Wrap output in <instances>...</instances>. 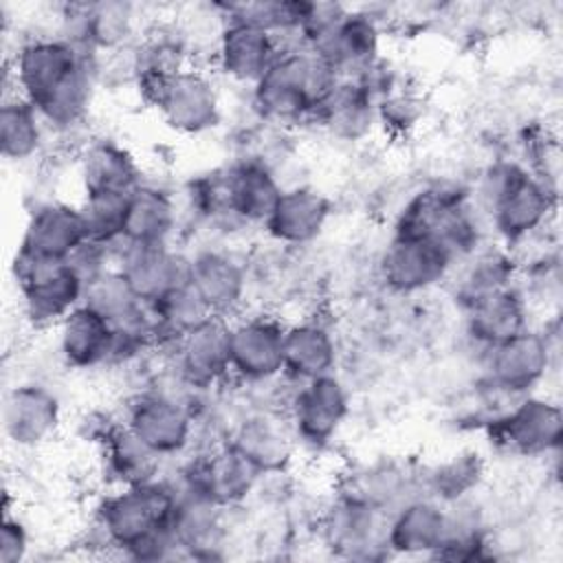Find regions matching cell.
<instances>
[{
    "label": "cell",
    "instance_id": "obj_35",
    "mask_svg": "<svg viewBox=\"0 0 563 563\" xmlns=\"http://www.w3.org/2000/svg\"><path fill=\"white\" fill-rule=\"evenodd\" d=\"M457 264H462V271L453 286V297L460 303V308H466L468 303L488 292L517 284L521 271L515 251L510 246H504L501 242H486Z\"/></svg>",
    "mask_w": 563,
    "mask_h": 563
},
{
    "label": "cell",
    "instance_id": "obj_2",
    "mask_svg": "<svg viewBox=\"0 0 563 563\" xmlns=\"http://www.w3.org/2000/svg\"><path fill=\"white\" fill-rule=\"evenodd\" d=\"M172 515L174 488L167 477L112 486L95 508V534L101 545L119 550L123 559H183Z\"/></svg>",
    "mask_w": 563,
    "mask_h": 563
},
{
    "label": "cell",
    "instance_id": "obj_43",
    "mask_svg": "<svg viewBox=\"0 0 563 563\" xmlns=\"http://www.w3.org/2000/svg\"><path fill=\"white\" fill-rule=\"evenodd\" d=\"M66 264L75 271V275L86 284L95 282L103 273L114 268V251L112 244H103L86 238L68 257Z\"/></svg>",
    "mask_w": 563,
    "mask_h": 563
},
{
    "label": "cell",
    "instance_id": "obj_14",
    "mask_svg": "<svg viewBox=\"0 0 563 563\" xmlns=\"http://www.w3.org/2000/svg\"><path fill=\"white\" fill-rule=\"evenodd\" d=\"M286 323L268 312L229 319L231 378L242 385H268L284 378Z\"/></svg>",
    "mask_w": 563,
    "mask_h": 563
},
{
    "label": "cell",
    "instance_id": "obj_9",
    "mask_svg": "<svg viewBox=\"0 0 563 563\" xmlns=\"http://www.w3.org/2000/svg\"><path fill=\"white\" fill-rule=\"evenodd\" d=\"M174 479L207 497L218 508L231 510L257 490L262 473L224 440L196 449L194 455L178 466Z\"/></svg>",
    "mask_w": 563,
    "mask_h": 563
},
{
    "label": "cell",
    "instance_id": "obj_13",
    "mask_svg": "<svg viewBox=\"0 0 563 563\" xmlns=\"http://www.w3.org/2000/svg\"><path fill=\"white\" fill-rule=\"evenodd\" d=\"M455 264L438 240L391 235L378 255L376 275L389 295L416 297L446 282Z\"/></svg>",
    "mask_w": 563,
    "mask_h": 563
},
{
    "label": "cell",
    "instance_id": "obj_36",
    "mask_svg": "<svg viewBox=\"0 0 563 563\" xmlns=\"http://www.w3.org/2000/svg\"><path fill=\"white\" fill-rule=\"evenodd\" d=\"M101 468L110 486H132L163 477V457L143 444L123 420H119L97 444Z\"/></svg>",
    "mask_w": 563,
    "mask_h": 563
},
{
    "label": "cell",
    "instance_id": "obj_23",
    "mask_svg": "<svg viewBox=\"0 0 563 563\" xmlns=\"http://www.w3.org/2000/svg\"><path fill=\"white\" fill-rule=\"evenodd\" d=\"M86 238L79 202L48 198L29 209L15 251L40 260H66Z\"/></svg>",
    "mask_w": 563,
    "mask_h": 563
},
{
    "label": "cell",
    "instance_id": "obj_39",
    "mask_svg": "<svg viewBox=\"0 0 563 563\" xmlns=\"http://www.w3.org/2000/svg\"><path fill=\"white\" fill-rule=\"evenodd\" d=\"M81 303L99 312L112 328L136 323L150 317V306L139 299V295L117 268L86 284Z\"/></svg>",
    "mask_w": 563,
    "mask_h": 563
},
{
    "label": "cell",
    "instance_id": "obj_3",
    "mask_svg": "<svg viewBox=\"0 0 563 563\" xmlns=\"http://www.w3.org/2000/svg\"><path fill=\"white\" fill-rule=\"evenodd\" d=\"M473 200L497 242L515 249L548 227L556 211V187L519 158H495L479 172Z\"/></svg>",
    "mask_w": 563,
    "mask_h": 563
},
{
    "label": "cell",
    "instance_id": "obj_21",
    "mask_svg": "<svg viewBox=\"0 0 563 563\" xmlns=\"http://www.w3.org/2000/svg\"><path fill=\"white\" fill-rule=\"evenodd\" d=\"M277 37L242 20H224L213 42V66L240 86H253L279 57Z\"/></svg>",
    "mask_w": 563,
    "mask_h": 563
},
{
    "label": "cell",
    "instance_id": "obj_27",
    "mask_svg": "<svg viewBox=\"0 0 563 563\" xmlns=\"http://www.w3.org/2000/svg\"><path fill=\"white\" fill-rule=\"evenodd\" d=\"M464 330L479 352L495 347L530 328L528 297L519 284L488 292L466 308Z\"/></svg>",
    "mask_w": 563,
    "mask_h": 563
},
{
    "label": "cell",
    "instance_id": "obj_34",
    "mask_svg": "<svg viewBox=\"0 0 563 563\" xmlns=\"http://www.w3.org/2000/svg\"><path fill=\"white\" fill-rule=\"evenodd\" d=\"M473 198V191L455 183H433L411 194L394 220L391 235L435 240L449 216Z\"/></svg>",
    "mask_w": 563,
    "mask_h": 563
},
{
    "label": "cell",
    "instance_id": "obj_12",
    "mask_svg": "<svg viewBox=\"0 0 563 563\" xmlns=\"http://www.w3.org/2000/svg\"><path fill=\"white\" fill-rule=\"evenodd\" d=\"M125 427L163 460L185 455L196 440V422L189 405L163 389H136L123 411Z\"/></svg>",
    "mask_w": 563,
    "mask_h": 563
},
{
    "label": "cell",
    "instance_id": "obj_42",
    "mask_svg": "<svg viewBox=\"0 0 563 563\" xmlns=\"http://www.w3.org/2000/svg\"><path fill=\"white\" fill-rule=\"evenodd\" d=\"M420 117L422 99L416 92L405 90V86H398L378 103V125L398 134H405L411 128H416Z\"/></svg>",
    "mask_w": 563,
    "mask_h": 563
},
{
    "label": "cell",
    "instance_id": "obj_8",
    "mask_svg": "<svg viewBox=\"0 0 563 563\" xmlns=\"http://www.w3.org/2000/svg\"><path fill=\"white\" fill-rule=\"evenodd\" d=\"M554 361L550 334L528 328L482 352V383L493 396L517 400L534 394Z\"/></svg>",
    "mask_w": 563,
    "mask_h": 563
},
{
    "label": "cell",
    "instance_id": "obj_20",
    "mask_svg": "<svg viewBox=\"0 0 563 563\" xmlns=\"http://www.w3.org/2000/svg\"><path fill=\"white\" fill-rule=\"evenodd\" d=\"M231 442L262 475L286 473L297 453V440L282 409L255 407L229 429Z\"/></svg>",
    "mask_w": 563,
    "mask_h": 563
},
{
    "label": "cell",
    "instance_id": "obj_25",
    "mask_svg": "<svg viewBox=\"0 0 563 563\" xmlns=\"http://www.w3.org/2000/svg\"><path fill=\"white\" fill-rule=\"evenodd\" d=\"M75 172L81 196H128L145 180L143 169L130 147L110 136H95L81 143L77 150Z\"/></svg>",
    "mask_w": 563,
    "mask_h": 563
},
{
    "label": "cell",
    "instance_id": "obj_37",
    "mask_svg": "<svg viewBox=\"0 0 563 563\" xmlns=\"http://www.w3.org/2000/svg\"><path fill=\"white\" fill-rule=\"evenodd\" d=\"M48 128L35 106L18 92H7L0 106V154L9 163H26L46 145Z\"/></svg>",
    "mask_w": 563,
    "mask_h": 563
},
{
    "label": "cell",
    "instance_id": "obj_17",
    "mask_svg": "<svg viewBox=\"0 0 563 563\" xmlns=\"http://www.w3.org/2000/svg\"><path fill=\"white\" fill-rule=\"evenodd\" d=\"M385 526L387 515L341 493H334V499L319 517V532L325 548L339 556L361 561L389 556Z\"/></svg>",
    "mask_w": 563,
    "mask_h": 563
},
{
    "label": "cell",
    "instance_id": "obj_24",
    "mask_svg": "<svg viewBox=\"0 0 563 563\" xmlns=\"http://www.w3.org/2000/svg\"><path fill=\"white\" fill-rule=\"evenodd\" d=\"M380 20L365 9L350 7L334 31L314 48L339 79H354L383 57Z\"/></svg>",
    "mask_w": 563,
    "mask_h": 563
},
{
    "label": "cell",
    "instance_id": "obj_4",
    "mask_svg": "<svg viewBox=\"0 0 563 563\" xmlns=\"http://www.w3.org/2000/svg\"><path fill=\"white\" fill-rule=\"evenodd\" d=\"M332 66L310 48L290 46L251 86V110L262 123L295 128L312 123L314 110L336 84Z\"/></svg>",
    "mask_w": 563,
    "mask_h": 563
},
{
    "label": "cell",
    "instance_id": "obj_1",
    "mask_svg": "<svg viewBox=\"0 0 563 563\" xmlns=\"http://www.w3.org/2000/svg\"><path fill=\"white\" fill-rule=\"evenodd\" d=\"M9 79L51 134H70L88 119L99 86V55L59 35H35L18 46Z\"/></svg>",
    "mask_w": 563,
    "mask_h": 563
},
{
    "label": "cell",
    "instance_id": "obj_22",
    "mask_svg": "<svg viewBox=\"0 0 563 563\" xmlns=\"http://www.w3.org/2000/svg\"><path fill=\"white\" fill-rule=\"evenodd\" d=\"M189 286L213 317L233 319L244 306L249 273L231 251L205 246L189 255Z\"/></svg>",
    "mask_w": 563,
    "mask_h": 563
},
{
    "label": "cell",
    "instance_id": "obj_10",
    "mask_svg": "<svg viewBox=\"0 0 563 563\" xmlns=\"http://www.w3.org/2000/svg\"><path fill=\"white\" fill-rule=\"evenodd\" d=\"M484 429L499 449L519 457H543L556 453L563 440V409L556 400L528 394L508 409L484 422Z\"/></svg>",
    "mask_w": 563,
    "mask_h": 563
},
{
    "label": "cell",
    "instance_id": "obj_38",
    "mask_svg": "<svg viewBox=\"0 0 563 563\" xmlns=\"http://www.w3.org/2000/svg\"><path fill=\"white\" fill-rule=\"evenodd\" d=\"M484 477V462L477 451H457L420 473L422 495L440 504L471 497Z\"/></svg>",
    "mask_w": 563,
    "mask_h": 563
},
{
    "label": "cell",
    "instance_id": "obj_31",
    "mask_svg": "<svg viewBox=\"0 0 563 563\" xmlns=\"http://www.w3.org/2000/svg\"><path fill=\"white\" fill-rule=\"evenodd\" d=\"M339 365V343L332 328L308 317L286 323L284 336V378L288 383H303L325 374H334Z\"/></svg>",
    "mask_w": 563,
    "mask_h": 563
},
{
    "label": "cell",
    "instance_id": "obj_15",
    "mask_svg": "<svg viewBox=\"0 0 563 563\" xmlns=\"http://www.w3.org/2000/svg\"><path fill=\"white\" fill-rule=\"evenodd\" d=\"M55 35L97 55L132 48L141 37L134 4L121 0L66 4Z\"/></svg>",
    "mask_w": 563,
    "mask_h": 563
},
{
    "label": "cell",
    "instance_id": "obj_30",
    "mask_svg": "<svg viewBox=\"0 0 563 563\" xmlns=\"http://www.w3.org/2000/svg\"><path fill=\"white\" fill-rule=\"evenodd\" d=\"M312 125L330 139L358 143L378 125V103L356 79H336L314 110Z\"/></svg>",
    "mask_w": 563,
    "mask_h": 563
},
{
    "label": "cell",
    "instance_id": "obj_32",
    "mask_svg": "<svg viewBox=\"0 0 563 563\" xmlns=\"http://www.w3.org/2000/svg\"><path fill=\"white\" fill-rule=\"evenodd\" d=\"M178 227L180 207L167 187L143 180L128 196L121 240L130 244H174Z\"/></svg>",
    "mask_w": 563,
    "mask_h": 563
},
{
    "label": "cell",
    "instance_id": "obj_16",
    "mask_svg": "<svg viewBox=\"0 0 563 563\" xmlns=\"http://www.w3.org/2000/svg\"><path fill=\"white\" fill-rule=\"evenodd\" d=\"M161 354L187 387L216 391L231 378L229 319H205Z\"/></svg>",
    "mask_w": 563,
    "mask_h": 563
},
{
    "label": "cell",
    "instance_id": "obj_28",
    "mask_svg": "<svg viewBox=\"0 0 563 563\" xmlns=\"http://www.w3.org/2000/svg\"><path fill=\"white\" fill-rule=\"evenodd\" d=\"M446 534V508L429 495H416L387 515L385 543L389 554L433 556Z\"/></svg>",
    "mask_w": 563,
    "mask_h": 563
},
{
    "label": "cell",
    "instance_id": "obj_18",
    "mask_svg": "<svg viewBox=\"0 0 563 563\" xmlns=\"http://www.w3.org/2000/svg\"><path fill=\"white\" fill-rule=\"evenodd\" d=\"M114 268L147 306L189 284V253L176 244H112Z\"/></svg>",
    "mask_w": 563,
    "mask_h": 563
},
{
    "label": "cell",
    "instance_id": "obj_29",
    "mask_svg": "<svg viewBox=\"0 0 563 563\" xmlns=\"http://www.w3.org/2000/svg\"><path fill=\"white\" fill-rule=\"evenodd\" d=\"M336 493L363 501L383 515H391L400 504L420 495L422 486L420 473L402 462L383 457L343 475Z\"/></svg>",
    "mask_w": 563,
    "mask_h": 563
},
{
    "label": "cell",
    "instance_id": "obj_19",
    "mask_svg": "<svg viewBox=\"0 0 563 563\" xmlns=\"http://www.w3.org/2000/svg\"><path fill=\"white\" fill-rule=\"evenodd\" d=\"M2 433L15 449H37L62 422V400L44 383L22 380L4 391L0 407Z\"/></svg>",
    "mask_w": 563,
    "mask_h": 563
},
{
    "label": "cell",
    "instance_id": "obj_7",
    "mask_svg": "<svg viewBox=\"0 0 563 563\" xmlns=\"http://www.w3.org/2000/svg\"><path fill=\"white\" fill-rule=\"evenodd\" d=\"M290 385L284 413L297 446L312 451L330 446L352 409L347 385L336 372Z\"/></svg>",
    "mask_w": 563,
    "mask_h": 563
},
{
    "label": "cell",
    "instance_id": "obj_11",
    "mask_svg": "<svg viewBox=\"0 0 563 563\" xmlns=\"http://www.w3.org/2000/svg\"><path fill=\"white\" fill-rule=\"evenodd\" d=\"M224 224L233 229L264 227L284 185L275 167L257 154H246L216 169Z\"/></svg>",
    "mask_w": 563,
    "mask_h": 563
},
{
    "label": "cell",
    "instance_id": "obj_41",
    "mask_svg": "<svg viewBox=\"0 0 563 563\" xmlns=\"http://www.w3.org/2000/svg\"><path fill=\"white\" fill-rule=\"evenodd\" d=\"M128 196H117V194L81 196L79 209H81V218L90 240L114 244L123 238Z\"/></svg>",
    "mask_w": 563,
    "mask_h": 563
},
{
    "label": "cell",
    "instance_id": "obj_40",
    "mask_svg": "<svg viewBox=\"0 0 563 563\" xmlns=\"http://www.w3.org/2000/svg\"><path fill=\"white\" fill-rule=\"evenodd\" d=\"M150 312H152V321H154L158 352L167 350L185 332H189L205 319L213 317L189 284H185V286L176 288L174 292L165 295L163 299L150 303Z\"/></svg>",
    "mask_w": 563,
    "mask_h": 563
},
{
    "label": "cell",
    "instance_id": "obj_5",
    "mask_svg": "<svg viewBox=\"0 0 563 563\" xmlns=\"http://www.w3.org/2000/svg\"><path fill=\"white\" fill-rule=\"evenodd\" d=\"M11 273L24 319L35 328H55L84 299V282L66 260H40L15 251Z\"/></svg>",
    "mask_w": 563,
    "mask_h": 563
},
{
    "label": "cell",
    "instance_id": "obj_33",
    "mask_svg": "<svg viewBox=\"0 0 563 563\" xmlns=\"http://www.w3.org/2000/svg\"><path fill=\"white\" fill-rule=\"evenodd\" d=\"M57 354L70 369L108 367L112 325L92 308L77 306L57 325Z\"/></svg>",
    "mask_w": 563,
    "mask_h": 563
},
{
    "label": "cell",
    "instance_id": "obj_26",
    "mask_svg": "<svg viewBox=\"0 0 563 563\" xmlns=\"http://www.w3.org/2000/svg\"><path fill=\"white\" fill-rule=\"evenodd\" d=\"M330 216L332 202L321 189L312 185H290L284 187L262 229L282 246H306L323 233Z\"/></svg>",
    "mask_w": 563,
    "mask_h": 563
},
{
    "label": "cell",
    "instance_id": "obj_44",
    "mask_svg": "<svg viewBox=\"0 0 563 563\" xmlns=\"http://www.w3.org/2000/svg\"><path fill=\"white\" fill-rule=\"evenodd\" d=\"M29 528L9 510L4 512L0 528V563H22L29 554Z\"/></svg>",
    "mask_w": 563,
    "mask_h": 563
},
{
    "label": "cell",
    "instance_id": "obj_6",
    "mask_svg": "<svg viewBox=\"0 0 563 563\" xmlns=\"http://www.w3.org/2000/svg\"><path fill=\"white\" fill-rule=\"evenodd\" d=\"M165 123L180 136H202L222 123V97L213 77L189 64L167 79L145 99Z\"/></svg>",
    "mask_w": 563,
    "mask_h": 563
}]
</instances>
